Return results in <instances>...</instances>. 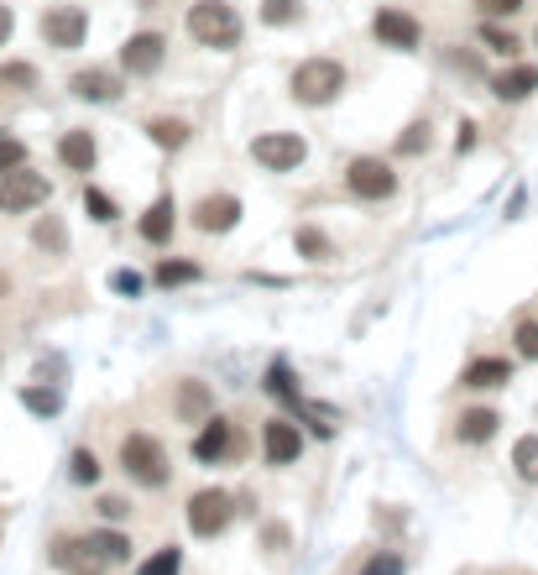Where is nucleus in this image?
<instances>
[{
  "label": "nucleus",
  "mask_w": 538,
  "mask_h": 575,
  "mask_svg": "<svg viewBox=\"0 0 538 575\" xmlns=\"http://www.w3.org/2000/svg\"><path fill=\"white\" fill-rule=\"evenodd\" d=\"M183 27H189V37L209 53H236L241 37H246V21L230 0H194L189 16H183Z\"/></svg>",
  "instance_id": "1"
},
{
  "label": "nucleus",
  "mask_w": 538,
  "mask_h": 575,
  "mask_svg": "<svg viewBox=\"0 0 538 575\" xmlns=\"http://www.w3.org/2000/svg\"><path fill=\"white\" fill-rule=\"evenodd\" d=\"M350 84V68L340 58H303L293 74H288V95L303 110H330Z\"/></svg>",
  "instance_id": "2"
},
{
  "label": "nucleus",
  "mask_w": 538,
  "mask_h": 575,
  "mask_svg": "<svg viewBox=\"0 0 538 575\" xmlns=\"http://www.w3.org/2000/svg\"><path fill=\"white\" fill-rule=\"evenodd\" d=\"M121 471L136 481V487L157 492V487H168V481H173V460H168V450H162L157 434L131 429L126 440H121Z\"/></svg>",
  "instance_id": "3"
},
{
  "label": "nucleus",
  "mask_w": 538,
  "mask_h": 575,
  "mask_svg": "<svg viewBox=\"0 0 538 575\" xmlns=\"http://www.w3.org/2000/svg\"><path fill=\"white\" fill-rule=\"evenodd\" d=\"M246 152L262 173H298L309 163V142H303L298 131H256Z\"/></svg>",
  "instance_id": "4"
},
{
  "label": "nucleus",
  "mask_w": 538,
  "mask_h": 575,
  "mask_svg": "<svg viewBox=\"0 0 538 575\" xmlns=\"http://www.w3.org/2000/svg\"><path fill=\"white\" fill-rule=\"evenodd\" d=\"M345 194L361 199V204H387V199L397 194L392 163H382V157H371V152L350 157V163H345Z\"/></svg>",
  "instance_id": "5"
},
{
  "label": "nucleus",
  "mask_w": 538,
  "mask_h": 575,
  "mask_svg": "<svg viewBox=\"0 0 538 575\" xmlns=\"http://www.w3.org/2000/svg\"><path fill=\"white\" fill-rule=\"evenodd\" d=\"M37 32H42V42H48V48H58V53H79V48H84V37H89V11L74 6V0L42 6Z\"/></svg>",
  "instance_id": "6"
},
{
  "label": "nucleus",
  "mask_w": 538,
  "mask_h": 575,
  "mask_svg": "<svg viewBox=\"0 0 538 575\" xmlns=\"http://www.w3.org/2000/svg\"><path fill=\"white\" fill-rule=\"evenodd\" d=\"M53 199V178L37 173L32 163H21L16 173L0 178V215H32Z\"/></svg>",
  "instance_id": "7"
},
{
  "label": "nucleus",
  "mask_w": 538,
  "mask_h": 575,
  "mask_svg": "<svg viewBox=\"0 0 538 575\" xmlns=\"http://www.w3.org/2000/svg\"><path fill=\"white\" fill-rule=\"evenodd\" d=\"M183 513H189V534L194 539H220L230 528V518H236V497H230L225 487H199Z\"/></svg>",
  "instance_id": "8"
},
{
  "label": "nucleus",
  "mask_w": 538,
  "mask_h": 575,
  "mask_svg": "<svg viewBox=\"0 0 538 575\" xmlns=\"http://www.w3.org/2000/svg\"><path fill=\"white\" fill-rule=\"evenodd\" d=\"M246 204L230 194V189H215V194H199L194 210H189V225L199 230V236H230V230L241 225Z\"/></svg>",
  "instance_id": "9"
},
{
  "label": "nucleus",
  "mask_w": 538,
  "mask_h": 575,
  "mask_svg": "<svg viewBox=\"0 0 538 575\" xmlns=\"http://www.w3.org/2000/svg\"><path fill=\"white\" fill-rule=\"evenodd\" d=\"M115 63H121V74H131V79H152V74H162V63H168V37L162 32H131L126 42H121V53H115Z\"/></svg>",
  "instance_id": "10"
},
{
  "label": "nucleus",
  "mask_w": 538,
  "mask_h": 575,
  "mask_svg": "<svg viewBox=\"0 0 538 575\" xmlns=\"http://www.w3.org/2000/svg\"><path fill=\"white\" fill-rule=\"evenodd\" d=\"M371 37H377L382 48H392V53H418L424 21H418L413 11H403V6H377V16H371Z\"/></svg>",
  "instance_id": "11"
},
{
  "label": "nucleus",
  "mask_w": 538,
  "mask_h": 575,
  "mask_svg": "<svg viewBox=\"0 0 538 575\" xmlns=\"http://www.w3.org/2000/svg\"><path fill=\"white\" fill-rule=\"evenodd\" d=\"M48 560L63 570V575H105V555L95 549V539H79V534H58L48 544Z\"/></svg>",
  "instance_id": "12"
},
{
  "label": "nucleus",
  "mask_w": 538,
  "mask_h": 575,
  "mask_svg": "<svg viewBox=\"0 0 538 575\" xmlns=\"http://www.w3.org/2000/svg\"><path fill=\"white\" fill-rule=\"evenodd\" d=\"M262 460L267 466H298L303 460V424L298 419H267L262 424Z\"/></svg>",
  "instance_id": "13"
},
{
  "label": "nucleus",
  "mask_w": 538,
  "mask_h": 575,
  "mask_svg": "<svg viewBox=\"0 0 538 575\" xmlns=\"http://www.w3.org/2000/svg\"><path fill=\"white\" fill-rule=\"evenodd\" d=\"M68 95L89 100V105H115L126 95V74H121V68H95V63H89V68H79V74L68 79Z\"/></svg>",
  "instance_id": "14"
},
{
  "label": "nucleus",
  "mask_w": 538,
  "mask_h": 575,
  "mask_svg": "<svg viewBox=\"0 0 538 575\" xmlns=\"http://www.w3.org/2000/svg\"><path fill=\"white\" fill-rule=\"evenodd\" d=\"M189 455L199 460V466H220V460H230L236 455V424H230L225 413H209V419L199 424V434H194Z\"/></svg>",
  "instance_id": "15"
},
{
  "label": "nucleus",
  "mask_w": 538,
  "mask_h": 575,
  "mask_svg": "<svg viewBox=\"0 0 538 575\" xmlns=\"http://www.w3.org/2000/svg\"><path fill=\"white\" fill-rule=\"evenodd\" d=\"M486 89H491L502 105H523V100L538 95V63H518V58H512L507 68H497V74L486 79Z\"/></svg>",
  "instance_id": "16"
},
{
  "label": "nucleus",
  "mask_w": 538,
  "mask_h": 575,
  "mask_svg": "<svg viewBox=\"0 0 538 575\" xmlns=\"http://www.w3.org/2000/svg\"><path fill=\"white\" fill-rule=\"evenodd\" d=\"M178 199L173 194H157L147 210H142V220H136V236H142L147 246H168L173 236H178Z\"/></svg>",
  "instance_id": "17"
},
{
  "label": "nucleus",
  "mask_w": 538,
  "mask_h": 575,
  "mask_svg": "<svg viewBox=\"0 0 538 575\" xmlns=\"http://www.w3.org/2000/svg\"><path fill=\"white\" fill-rule=\"evenodd\" d=\"M58 163L68 168V173H95V163H100V142H95V131L89 126H68L63 136H58Z\"/></svg>",
  "instance_id": "18"
},
{
  "label": "nucleus",
  "mask_w": 538,
  "mask_h": 575,
  "mask_svg": "<svg viewBox=\"0 0 538 575\" xmlns=\"http://www.w3.org/2000/svg\"><path fill=\"white\" fill-rule=\"evenodd\" d=\"M512 382V361L507 356H476V361H465V372H460V387L465 393H497V387Z\"/></svg>",
  "instance_id": "19"
},
{
  "label": "nucleus",
  "mask_w": 538,
  "mask_h": 575,
  "mask_svg": "<svg viewBox=\"0 0 538 575\" xmlns=\"http://www.w3.org/2000/svg\"><path fill=\"white\" fill-rule=\"evenodd\" d=\"M173 413H178L183 424H204L209 413H215V393H209L199 377H183L178 393H173Z\"/></svg>",
  "instance_id": "20"
},
{
  "label": "nucleus",
  "mask_w": 538,
  "mask_h": 575,
  "mask_svg": "<svg viewBox=\"0 0 538 575\" xmlns=\"http://www.w3.org/2000/svg\"><path fill=\"white\" fill-rule=\"evenodd\" d=\"M497 429H502L497 408H465L455 419V440L460 445H486V440H497Z\"/></svg>",
  "instance_id": "21"
},
{
  "label": "nucleus",
  "mask_w": 538,
  "mask_h": 575,
  "mask_svg": "<svg viewBox=\"0 0 538 575\" xmlns=\"http://www.w3.org/2000/svg\"><path fill=\"white\" fill-rule=\"evenodd\" d=\"M147 142L157 152H183L194 142V126L183 121V115H152V121H147Z\"/></svg>",
  "instance_id": "22"
},
{
  "label": "nucleus",
  "mask_w": 538,
  "mask_h": 575,
  "mask_svg": "<svg viewBox=\"0 0 538 575\" xmlns=\"http://www.w3.org/2000/svg\"><path fill=\"white\" fill-rule=\"evenodd\" d=\"M152 283L157 288H183V283H204V267L189 262V257H162L152 267Z\"/></svg>",
  "instance_id": "23"
},
{
  "label": "nucleus",
  "mask_w": 538,
  "mask_h": 575,
  "mask_svg": "<svg viewBox=\"0 0 538 575\" xmlns=\"http://www.w3.org/2000/svg\"><path fill=\"white\" fill-rule=\"evenodd\" d=\"M293 251H298V257H309V262H330L335 257V241L324 236L319 225H298L293 230Z\"/></svg>",
  "instance_id": "24"
},
{
  "label": "nucleus",
  "mask_w": 538,
  "mask_h": 575,
  "mask_svg": "<svg viewBox=\"0 0 538 575\" xmlns=\"http://www.w3.org/2000/svg\"><path fill=\"white\" fill-rule=\"evenodd\" d=\"M476 37H481V48H486V53H497V58H507V63L518 58V48H523L518 32L502 27V21H481V32H476Z\"/></svg>",
  "instance_id": "25"
},
{
  "label": "nucleus",
  "mask_w": 538,
  "mask_h": 575,
  "mask_svg": "<svg viewBox=\"0 0 538 575\" xmlns=\"http://www.w3.org/2000/svg\"><path fill=\"white\" fill-rule=\"evenodd\" d=\"M256 21H262V27H298L303 21V0H262V6H256Z\"/></svg>",
  "instance_id": "26"
},
{
  "label": "nucleus",
  "mask_w": 538,
  "mask_h": 575,
  "mask_svg": "<svg viewBox=\"0 0 538 575\" xmlns=\"http://www.w3.org/2000/svg\"><path fill=\"white\" fill-rule=\"evenodd\" d=\"M32 246L48 251V257H68V230H63V220H58V215L37 220V225H32Z\"/></svg>",
  "instance_id": "27"
},
{
  "label": "nucleus",
  "mask_w": 538,
  "mask_h": 575,
  "mask_svg": "<svg viewBox=\"0 0 538 575\" xmlns=\"http://www.w3.org/2000/svg\"><path fill=\"white\" fill-rule=\"evenodd\" d=\"M429 147H434V126H429V121H408V126H403V136L392 142V152H397V157H424Z\"/></svg>",
  "instance_id": "28"
},
{
  "label": "nucleus",
  "mask_w": 538,
  "mask_h": 575,
  "mask_svg": "<svg viewBox=\"0 0 538 575\" xmlns=\"http://www.w3.org/2000/svg\"><path fill=\"white\" fill-rule=\"evenodd\" d=\"M84 215L95 225H115V220H121V204H115L100 183H84Z\"/></svg>",
  "instance_id": "29"
},
{
  "label": "nucleus",
  "mask_w": 538,
  "mask_h": 575,
  "mask_svg": "<svg viewBox=\"0 0 538 575\" xmlns=\"http://www.w3.org/2000/svg\"><path fill=\"white\" fill-rule=\"evenodd\" d=\"M512 471H518V481L538 487V434H523V440L512 445Z\"/></svg>",
  "instance_id": "30"
},
{
  "label": "nucleus",
  "mask_w": 538,
  "mask_h": 575,
  "mask_svg": "<svg viewBox=\"0 0 538 575\" xmlns=\"http://www.w3.org/2000/svg\"><path fill=\"white\" fill-rule=\"evenodd\" d=\"M136 575H183V549H178V544L152 549V555L136 565Z\"/></svg>",
  "instance_id": "31"
},
{
  "label": "nucleus",
  "mask_w": 538,
  "mask_h": 575,
  "mask_svg": "<svg viewBox=\"0 0 538 575\" xmlns=\"http://www.w3.org/2000/svg\"><path fill=\"white\" fill-rule=\"evenodd\" d=\"M267 393L272 398H283V403H303V393H298V382H293V372H288V361H272L267 366Z\"/></svg>",
  "instance_id": "32"
},
{
  "label": "nucleus",
  "mask_w": 538,
  "mask_h": 575,
  "mask_svg": "<svg viewBox=\"0 0 538 575\" xmlns=\"http://www.w3.org/2000/svg\"><path fill=\"white\" fill-rule=\"evenodd\" d=\"M68 481L95 487V481H100V455L95 450H74V455H68Z\"/></svg>",
  "instance_id": "33"
},
{
  "label": "nucleus",
  "mask_w": 538,
  "mask_h": 575,
  "mask_svg": "<svg viewBox=\"0 0 538 575\" xmlns=\"http://www.w3.org/2000/svg\"><path fill=\"white\" fill-rule=\"evenodd\" d=\"M89 539H95V549H100L110 565L131 560V539H126V534H115V528H100V534H89Z\"/></svg>",
  "instance_id": "34"
},
{
  "label": "nucleus",
  "mask_w": 538,
  "mask_h": 575,
  "mask_svg": "<svg viewBox=\"0 0 538 575\" xmlns=\"http://www.w3.org/2000/svg\"><path fill=\"white\" fill-rule=\"evenodd\" d=\"M21 403H27L37 419H53V413L63 408V398L53 393V387H21Z\"/></svg>",
  "instance_id": "35"
},
{
  "label": "nucleus",
  "mask_w": 538,
  "mask_h": 575,
  "mask_svg": "<svg viewBox=\"0 0 538 575\" xmlns=\"http://www.w3.org/2000/svg\"><path fill=\"white\" fill-rule=\"evenodd\" d=\"M0 89H37V68L21 63V58L0 63Z\"/></svg>",
  "instance_id": "36"
},
{
  "label": "nucleus",
  "mask_w": 538,
  "mask_h": 575,
  "mask_svg": "<svg viewBox=\"0 0 538 575\" xmlns=\"http://www.w3.org/2000/svg\"><path fill=\"white\" fill-rule=\"evenodd\" d=\"M403 570H408V565H403V555H397V549H377V555L361 565V575H403Z\"/></svg>",
  "instance_id": "37"
},
{
  "label": "nucleus",
  "mask_w": 538,
  "mask_h": 575,
  "mask_svg": "<svg viewBox=\"0 0 538 575\" xmlns=\"http://www.w3.org/2000/svg\"><path fill=\"white\" fill-rule=\"evenodd\" d=\"M512 345H518L523 361H538V319H518V330H512Z\"/></svg>",
  "instance_id": "38"
},
{
  "label": "nucleus",
  "mask_w": 538,
  "mask_h": 575,
  "mask_svg": "<svg viewBox=\"0 0 538 575\" xmlns=\"http://www.w3.org/2000/svg\"><path fill=\"white\" fill-rule=\"evenodd\" d=\"M471 6L481 11V21H507V16H518L528 0H471Z\"/></svg>",
  "instance_id": "39"
},
{
  "label": "nucleus",
  "mask_w": 538,
  "mask_h": 575,
  "mask_svg": "<svg viewBox=\"0 0 538 575\" xmlns=\"http://www.w3.org/2000/svg\"><path fill=\"white\" fill-rule=\"evenodd\" d=\"M21 163H27V142H16V136H0V178L16 173Z\"/></svg>",
  "instance_id": "40"
},
{
  "label": "nucleus",
  "mask_w": 538,
  "mask_h": 575,
  "mask_svg": "<svg viewBox=\"0 0 538 575\" xmlns=\"http://www.w3.org/2000/svg\"><path fill=\"white\" fill-rule=\"evenodd\" d=\"M110 288L121 293V298H136V293L147 288V278H142L136 267H115V272H110Z\"/></svg>",
  "instance_id": "41"
},
{
  "label": "nucleus",
  "mask_w": 538,
  "mask_h": 575,
  "mask_svg": "<svg viewBox=\"0 0 538 575\" xmlns=\"http://www.w3.org/2000/svg\"><path fill=\"white\" fill-rule=\"evenodd\" d=\"M100 518L105 523H126L131 518V502L126 497H100Z\"/></svg>",
  "instance_id": "42"
},
{
  "label": "nucleus",
  "mask_w": 538,
  "mask_h": 575,
  "mask_svg": "<svg viewBox=\"0 0 538 575\" xmlns=\"http://www.w3.org/2000/svg\"><path fill=\"white\" fill-rule=\"evenodd\" d=\"M476 131H481L476 121H460V126H455V152H460V157H465V152H476V142H481Z\"/></svg>",
  "instance_id": "43"
},
{
  "label": "nucleus",
  "mask_w": 538,
  "mask_h": 575,
  "mask_svg": "<svg viewBox=\"0 0 538 575\" xmlns=\"http://www.w3.org/2000/svg\"><path fill=\"white\" fill-rule=\"evenodd\" d=\"M11 37H16V11H11V6H0V48H6Z\"/></svg>",
  "instance_id": "44"
},
{
  "label": "nucleus",
  "mask_w": 538,
  "mask_h": 575,
  "mask_svg": "<svg viewBox=\"0 0 538 575\" xmlns=\"http://www.w3.org/2000/svg\"><path fill=\"white\" fill-rule=\"evenodd\" d=\"M0 298H11V278H6V272H0Z\"/></svg>",
  "instance_id": "45"
},
{
  "label": "nucleus",
  "mask_w": 538,
  "mask_h": 575,
  "mask_svg": "<svg viewBox=\"0 0 538 575\" xmlns=\"http://www.w3.org/2000/svg\"><path fill=\"white\" fill-rule=\"evenodd\" d=\"M533 48H538V27H533Z\"/></svg>",
  "instance_id": "46"
}]
</instances>
